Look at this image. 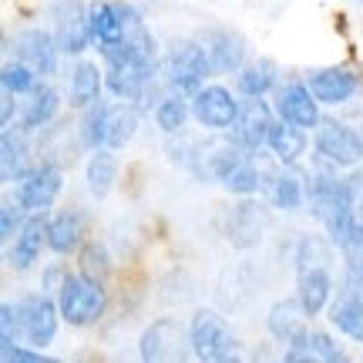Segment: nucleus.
Segmentation results:
<instances>
[{"label": "nucleus", "instance_id": "obj_1", "mask_svg": "<svg viewBox=\"0 0 363 363\" xmlns=\"http://www.w3.org/2000/svg\"><path fill=\"white\" fill-rule=\"evenodd\" d=\"M57 306H61V320H67L71 326L94 323L108 306L101 279L91 272H67L65 286L57 293Z\"/></svg>", "mask_w": 363, "mask_h": 363}, {"label": "nucleus", "instance_id": "obj_2", "mask_svg": "<svg viewBox=\"0 0 363 363\" xmlns=\"http://www.w3.org/2000/svg\"><path fill=\"white\" fill-rule=\"evenodd\" d=\"M330 323L350 340L363 343V256H347L340 293L330 299Z\"/></svg>", "mask_w": 363, "mask_h": 363}, {"label": "nucleus", "instance_id": "obj_3", "mask_svg": "<svg viewBox=\"0 0 363 363\" xmlns=\"http://www.w3.org/2000/svg\"><path fill=\"white\" fill-rule=\"evenodd\" d=\"M162 74H165V84L172 91L195 94V91L206 84L208 74H212V65H208V57L199 40H179V44H172Z\"/></svg>", "mask_w": 363, "mask_h": 363}, {"label": "nucleus", "instance_id": "obj_4", "mask_svg": "<svg viewBox=\"0 0 363 363\" xmlns=\"http://www.w3.org/2000/svg\"><path fill=\"white\" fill-rule=\"evenodd\" d=\"M189 333H192V353L199 360L222 363V360H235V353H239V340H235L233 326L225 323L216 310L195 313Z\"/></svg>", "mask_w": 363, "mask_h": 363}, {"label": "nucleus", "instance_id": "obj_5", "mask_svg": "<svg viewBox=\"0 0 363 363\" xmlns=\"http://www.w3.org/2000/svg\"><path fill=\"white\" fill-rule=\"evenodd\" d=\"M57 320H61V306L54 303L48 293H30L17 303V333L30 343V347H48L57 333Z\"/></svg>", "mask_w": 363, "mask_h": 363}, {"label": "nucleus", "instance_id": "obj_6", "mask_svg": "<svg viewBox=\"0 0 363 363\" xmlns=\"http://www.w3.org/2000/svg\"><path fill=\"white\" fill-rule=\"evenodd\" d=\"M313 142H316L320 158H326V162H330V165H337V169H353V165H360L363 138L353 128L333 121V118H320V125H316V138H313Z\"/></svg>", "mask_w": 363, "mask_h": 363}, {"label": "nucleus", "instance_id": "obj_7", "mask_svg": "<svg viewBox=\"0 0 363 363\" xmlns=\"http://www.w3.org/2000/svg\"><path fill=\"white\" fill-rule=\"evenodd\" d=\"M61 185H65L61 169L54 162H40V165H34L24 179L17 182V206L24 212H44L61 195Z\"/></svg>", "mask_w": 363, "mask_h": 363}, {"label": "nucleus", "instance_id": "obj_8", "mask_svg": "<svg viewBox=\"0 0 363 363\" xmlns=\"http://www.w3.org/2000/svg\"><path fill=\"white\" fill-rule=\"evenodd\" d=\"M54 40L65 54H84L91 40V24H88V11L81 0H57L54 4Z\"/></svg>", "mask_w": 363, "mask_h": 363}, {"label": "nucleus", "instance_id": "obj_9", "mask_svg": "<svg viewBox=\"0 0 363 363\" xmlns=\"http://www.w3.org/2000/svg\"><path fill=\"white\" fill-rule=\"evenodd\" d=\"M142 360H185L192 347V333L182 330L179 320H155L142 333Z\"/></svg>", "mask_w": 363, "mask_h": 363}, {"label": "nucleus", "instance_id": "obj_10", "mask_svg": "<svg viewBox=\"0 0 363 363\" xmlns=\"http://www.w3.org/2000/svg\"><path fill=\"white\" fill-rule=\"evenodd\" d=\"M192 118L202 128H233V121L239 118V101L222 84H202L192 94Z\"/></svg>", "mask_w": 363, "mask_h": 363}, {"label": "nucleus", "instance_id": "obj_11", "mask_svg": "<svg viewBox=\"0 0 363 363\" xmlns=\"http://www.w3.org/2000/svg\"><path fill=\"white\" fill-rule=\"evenodd\" d=\"M272 111L262 98H246L239 104V118L233 121V142L249 148V152H262V145H269L272 131Z\"/></svg>", "mask_w": 363, "mask_h": 363}, {"label": "nucleus", "instance_id": "obj_12", "mask_svg": "<svg viewBox=\"0 0 363 363\" xmlns=\"http://www.w3.org/2000/svg\"><path fill=\"white\" fill-rule=\"evenodd\" d=\"M276 111L283 121L299 125V128H316L320 125V108H316V94L310 91V84L303 81H286L279 94H276Z\"/></svg>", "mask_w": 363, "mask_h": 363}, {"label": "nucleus", "instance_id": "obj_13", "mask_svg": "<svg viewBox=\"0 0 363 363\" xmlns=\"http://www.w3.org/2000/svg\"><path fill=\"white\" fill-rule=\"evenodd\" d=\"M199 44H202V51H206L212 71L229 74V71H239V67H242L246 44H242V38H239V34H233V30L212 27V30H206V34L199 38Z\"/></svg>", "mask_w": 363, "mask_h": 363}, {"label": "nucleus", "instance_id": "obj_14", "mask_svg": "<svg viewBox=\"0 0 363 363\" xmlns=\"http://www.w3.org/2000/svg\"><path fill=\"white\" fill-rule=\"evenodd\" d=\"M306 84H310V91L316 94L320 104H343L360 91V78L353 74L350 67H323V71H313L310 78H306Z\"/></svg>", "mask_w": 363, "mask_h": 363}, {"label": "nucleus", "instance_id": "obj_15", "mask_svg": "<svg viewBox=\"0 0 363 363\" xmlns=\"http://www.w3.org/2000/svg\"><path fill=\"white\" fill-rule=\"evenodd\" d=\"M286 360L289 363H337V360H347V353L340 350V343L330 337V333L306 326V330L289 343Z\"/></svg>", "mask_w": 363, "mask_h": 363}, {"label": "nucleus", "instance_id": "obj_16", "mask_svg": "<svg viewBox=\"0 0 363 363\" xmlns=\"http://www.w3.org/2000/svg\"><path fill=\"white\" fill-rule=\"evenodd\" d=\"M17 61H24L38 71L40 78H51L54 71H57V40L51 34H44V30H21L17 34Z\"/></svg>", "mask_w": 363, "mask_h": 363}, {"label": "nucleus", "instance_id": "obj_17", "mask_svg": "<svg viewBox=\"0 0 363 363\" xmlns=\"http://www.w3.org/2000/svg\"><path fill=\"white\" fill-rule=\"evenodd\" d=\"M155 78V61L152 65H111L104 67V84L111 94L128 98V101H142Z\"/></svg>", "mask_w": 363, "mask_h": 363}, {"label": "nucleus", "instance_id": "obj_18", "mask_svg": "<svg viewBox=\"0 0 363 363\" xmlns=\"http://www.w3.org/2000/svg\"><path fill=\"white\" fill-rule=\"evenodd\" d=\"M296 296L299 303L306 306L310 316L323 313L333 299V276H330V266H310V269H299L296 279Z\"/></svg>", "mask_w": 363, "mask_h": 363}, {"label": "nucleus", "instance_id": "obj_19", "mask_svg": "<svg viewBox=\"0 0 363 363\" xmlns=\"http://www.w3.org/2000/svg\"><path fill=\"white\" fill-rule=\"evenodd\" d=\"M306 320H310V313H306V306L296 299H279V303H272L269 310V333L276 343H283V347H289L293 340L306 330Z\"/></svg>", "mask_w": 363, "mask_h": 363}, {"label": "nucleus", "instance_id": "obj_20", "mask_svg": "<svg viewBox=\"0 0 363 363\" xmlns=\"http://www.w3.org/2000/svg\"><path fill=\"white\" fill-rule=\"evenodd\" d=\"M48 242V222L40 216H30L24 222V229L13 235V249H11V266L13 269H30L38 262L40 249Z\"/></svg>", "mask_w": 363, "mask_h": 363}, {"label": "nucleus", "instance_id": "obj_21", "mask_svg": "<svg viewBox=\"0 0 363 363\" xmlns=\"http://www.w3.org/2000/svg\"><path fill=\"white\" fill-rule=\"evenodd\" d=\"M81 235H84V216H81V208H65V212H57L48 222V246L57 256L71 252L81 242Z\"/></svg>", "mask_w": 363, "mask_h": 363}, {"label": "nucleus", "instance_id": "obj_22", "mask_svg": "<svg viewBox=\"0 0 363 363\" xmlns=\"http://www.w3.org/2000/svg\"><path fill=\"white\" fill-rule=\"evenodd\" d=\"M88 24H91V38L98 44H115V40H125V21L118 13V4L111 0H101V4H91L88 7Z\"/></svg>", "mask_w": 363, "mask_h": 363}, {"label": "nucleus", "instance_id": "obj_23", "mask_svg": "<svg viewBox=\"0 0 363 363\" xmlns=\"http://www.w3.org/2000/svg\"><path fill=\"white\" fill-rule=\"evenodd\" d=\"M259 239H262L259 206H252V202L235 206L233 216H229V242H233L235 249H249V246H256Z\"/></svg>", "mask_w": 363, "mask_h": 363}, {"label": "nucleus", "instance_id": "obj_24", "mask_svg": "<svg viewBox=\"0 0 363 363\" xmlns=\"http://www.w3.org/2000/svg\"><path fill=\"white\" fill-rule=\"evenodd\" d=\"M269 148L272 155L279 158L283 165H293L303 152H306V128H299V125H289V121H276L269 131Z\"/></svg>", "mask_w": 363, "mask_h": 363}, {"label": "nucleus", "instance_id": "obj_25", "mask_svg": "<svg viewBox=\"0 0 363 363\" xmlns=\"http://www.w3.org/2000/svg\"><path fill=\"white\" fill-rule=\"evenodd\" d=\"M269 199L276 208L283 212H296L306 202V182L299 179L296 172H279L269 179Z\"/></svg>", "mask_w": 363, "mask_h": 363}, {"label": "nucleus", "instance_id": "obj_26", "mask_svg": "<svg viewBox=\"0 0 363 363\" xmlns=\"http://www.w3.org/2000/svg\"><path fill=\"white\" fill-rule=\"evenodd\" d=\"M101 81L104 74L98 71V65L91 61H81L74 71H71V104L74 108H91L101 94Z\"/></svg>", "mask_w": 363, "mask_h": 363}, {"label": "nucleus", "instance_id": "obj_27", "mask_svg": "<svg viewBox=\"0 0 363 363\" xmlns=\"http://www.w3.org/2000/svg\"><path fill=\"white\" fill-rule=\"evenodd\" d=\"M57 108H61L57 94H54L51 88H38L34 94H30V101L24 104V115H21V125H17V128L30 131V128H44V125H51L54 115H57Z\"/></svg>", "mask_w": 363, "mask_h": 363}, {"label": "nucleus", "instance_id": "obj_28", "mask_svg": "<svg viewBox=\"0 0 363 363\" xmlns=\"http://www.w3.org/2000/svg\"><path fill=\"white\" fill-rule=\"evenodd\" d=\"M118 179V155L111 148H94V155L88 162V189L98 199L111 192V185Z\"/></svg>", "mask_w": 363, "mask_h": 363}, {"label": "nucleus", "instance_id": "obj_29", "mask_svg": "<svg viewBox=\"0 0 363 363\" xmlns=\"http://www.w3.org/2000/svg\"><path fill=\"white\" fill-rule=\"evenodd\" d=\"M17 131L21 128L7 125L4 138H0V145H4V182H21L30 172V165H27V145Z\"/></svg>", "mask_w": 363, "mask_h": 363}, {"label": "nucleus", "instance_id": "obj_30", "mask_svg": "<svg viewBox=\"0 0 363 363\" xmlns=\"http://www.w3.org/2000/svg\"><path fill=\"white\" fill-rule=\"evenodd\" d=\"M235 88L242 91L246 98H266V94L276 88V65H272V61H256V65H249L246 71H239Z\"/></svg>", "mask_w": 363, "mask_h": 363}, {"label": "nucleus", "instance_id": "obj_31", "mask_svg": "<svg viewBox=\"0 0 363 363\" xmlns=\"http://www.w3.org/2000/svg\"><path fill=\"white\" fill-rule=\"evenodd\" d=\"M138 128V115L128 104H118L108 111V135H104V148H121L131 142V135Z\"/></svg>", "mask_w": 363, "mask_h": 363}, {"label": "nucleus", "instance_id": "obj_32", "mask_svg": "<svg viewBox=\"0 0 363 363\" xmlns=\"http://www.w3.org/2000/svg\"><path fill=\"white\" fill-rule=\"evenodd\" d=\"M189 115H192V101H185L179 91L165 94V98L155 104V121H158V128L169 131V135L182 131V125H185V118H189Z\"/></svg>", "mask_w": 363, "mask_h": 363}, {"label": "nucleus", "instance_id": "obj_33", "mask_svg": "<svg viewBox=\"0 0 363 363\" xmlns=\"http://www.w3.org/2000/svg\"><path fill=\"white\" fill-rule=\"evenodd\" d=\"M252 155H256V152H249V155L242 158V162H239V165H235V169L229 172L225 179H222V185H225L229 192H235V195H252V192H259V189H262V179H266V175L256 169Z\"/></svg>", "mask_w": 363, "mask_h": 363}, {"label": "nucleus", "instance_id": "obj_34", "mask_svg": "<svg viewBox=\"0 0 363 363\" xmlns=\"http://www.w3.org/2000/svg\"><path fill=\"white\" fill-rule=\"evenodd\" d=\"M0 81H4V91H11V94H34L40 88V74L24 61H17V65L7 61L0 71Z\"/></svg>", "mask_w": 363, "mask_h": 363}, {"label": "nucleus", "instance_id": "obj_35", "mask_svg": "<svg viewBox=\"0 0 363 363\" xmlns=\"http://www.w3.org/2000/svg\"><path fill=\"white\" fill-rule=\"evenodd\" d=\"M108 104L94 101L88 108V115H84V121H81V142L88 145L91 152L94 148H104V135H108Z\"/></svg>", "mask_w": 363, "mask_h": 363}, {"label": "nucleus", "instance_id": "obj_36", "mask_svg": "<svg viewBox=\"0 0 363 363\" xmlns=\"http://www.w3.org/2000/svg\"><path fill=\"white\" fill-rule=\"evenodd\" d=\"M296 266L310 269V266H333V249L320 235H303V242L296 249Z\"/></svg>", "mask_w": 363, "mask_h": 363}, {"label": "nucleus", "instance_id": "obj_37", "mask_svg": "<svg viewBox=\"0 0 363 363\" xmlns=\"http://www.w3.org/2000/svg\"><path fill=\"white\" fill-rule=\"evenodd\" d=\"M17 306L13 303H4L0 306V347L7 350V347H13L17 343Z\"/></svg>", "mask_w": 363, "mask_h": 363}, {"label": "nucleus", "instance_id": "obj_38", "mask_svg": "<svg viewBox=\"0 0 363 363\" xmlns=\"http://www.w3.org/2000/svg\"><path fill=\"white\" fill-rule=\"evenodd\" d=\"M21 206H4L0 208V233H4V239L7 242H13V235L24 229V219H21V212H17Z\"/></svg>", "mask_w": 363, "mask_h": 363}, {"label": "nucleus", "instance_id": "obj_39", "mask_svg": "<svg viewBox=\"0 0 363 363\" xmlns=\"http://www.w3.org/2000/svg\"><path fill=\"white\" fill-rule=\"evenodd\" d=\"M4 353V363H48V353L40 350H27V347H7V350H0Z\"/></svg>", "mask_w": 363, "mask_h": 363}, {"label": "nucleus", "instance_id": "obj_40", "mask_svg": "<svg viewBox=\"0 0 363 363\" xmlns=\"http://www.w3.org/2000/svg\"><path fill=\"white\" fill-rule=\"evenodd\" d=\"M65 279H67V269L61 266V262H54V266H48V272H44V279H40V289L48 293V296H57L61 293V286H65Z\"/></svg>", "mask_w": 363, "mask_h": 363}, {"label": "nucleus", "instance_id": "obj_41", "mask_svg": "<svg viewBox=\"0 0 363 363\" xmlns=\"http://www.w3.org/2000/svg\"><path fill=\"white\" fill-rule=\"evenodd\" d=\"M104 249L101 246H88L84 249V256H81V272H91V276H94V272H104L108 269V266H104Z\"/></svg>", "mask_w": 363, "mask_h": 363}, {"label": "nucleus", "instance_id": "obj_42", "mask_svg": "<svg viewBox=\"0 0 363 363\" xmlns=\"http://www.w3.org/2000/svg\"><path fill=\"white\" fill-rule=\"evenodd\" d=\"M0 118H4V128L11 125V118H13V94L11 91H4V101H0Z\"/></svg>", "mask_w": 363, "mask_h": 363}]
</instances>
